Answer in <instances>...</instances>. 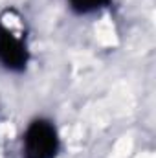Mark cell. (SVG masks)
<instances>
[{
	"label": "cell",
	"instance_id": "1",
	"mask_svg": "<svg viewBox=\"0 0 156 158\" xmlns=\"http://www.w3.org/2000/svg\"><path fill=\"white\" fill-rule=\"evenodd\" d=\"M59 151V136L51 121L35 119L24 134V158H55Z\"/></svg>",
	"mask_w": 156,
	"mask_h": 158
},
{
	"label": "cell",
	"instance_id": "2",
	"mask_svg": "<svg viewBox=\"0 0 156 158\" xmlns=\"http://www.w3.org/2000/svg\"><path fill=\"white\" fill-rule=\"evenodd\" d=\"M30 61V52L22 37L15 35L7 26L0 22V63L11 72L26 70Z\"/></svg>",
	"mask_w": 156,
	"mask_h": 158
},
{
	"label": "cell",
	"instance_id": "3",
	"mask_svg": "<svg viewBox=\"0 0 156 158\" xmlns=\"http://www.w3.org/2000/svg\"><path fill=\"white\" fill-rule=\"evenodd\" d=\"M110 4V0H70L72 9L79 15H88L94 11H99L103 7H107Z\"/></svg>",
	"mask_w": 156,
	"mask_h": 158
}]
</instances>
